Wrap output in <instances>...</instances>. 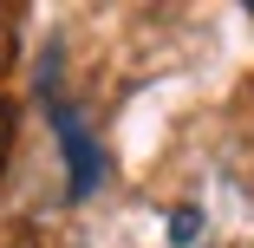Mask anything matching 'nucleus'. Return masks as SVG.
Wrapping results in <instances>:
<instances>
[{
	"label": "nucleus",
	"mask_w": 254,
	"mask_h": 248,
	"mask_svg": "<svg viewBox=\"0 0 254 248\" xmlns=\"http://www.w3.org/2000/svg\"><path fill=\"white\" fill-rule=\"evenodd\" d=\"M53 131H59V151H65V189L91 196L98 189V144H91V131L78 124V111H53Z\"/></svg>",
	"instance_id": "f257e3e1"
},
{
	"label": "nucleus",
	"mask_w": 254,
	"mask_h": 248,
	"mask_svg": "<svg viewBox=\"0 0 254 248\" xmlns=\"http://www.w3.org/2000/svg\"><path fill=\"white\" fill-rule=\"evenodd\" d=\"M202 235V209H170V242L183 248V242H195Z\"/></svg>",
	"instance_id": "f03ea898"
},
{
	"label": "nucleus",
	"mask_w": 254,
	"mask_h": 248,
	"mask_svg": "<svg viewBox=\"0 0 254 248\" xmlns=\"http://www.w3.org/2000/svg\"><path fill=\"white\" fill-rule=\"evenodd\" d=\"M7 157H13V105L0 98V170H7Z\"/></svg>",
	"instance_id": "7ed1b4c3"
}]
</instances>
